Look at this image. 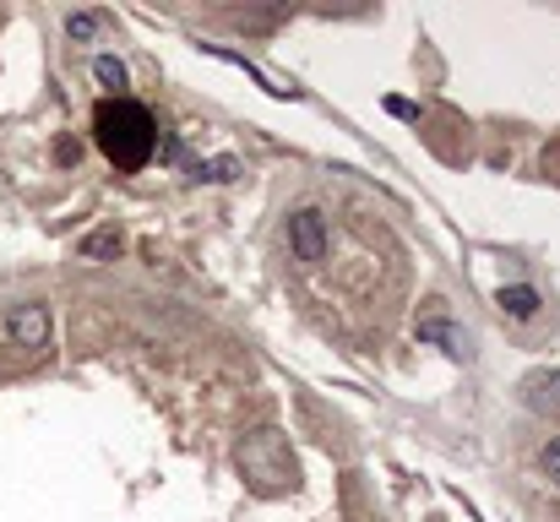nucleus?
Listing matches in <instances>:
<instances>
[{"mask_svg": "<svg viewBox=\"0 0 560 522\" xmlns=\"http://www.w3.org/2000/svg\"><path fill=\"white\" fill-rule=\"evenodd\" d=\"M386 109H392V115H397V120H419V109H413V104H408V98H386Z\"/></svg>", "mask_w": 560, "mask_h": 522, "instance_id": "obj_13", "label": "nucleus"}, {"mask_svg": "<svg viewBox=\"0 0 560 522\" xmlns=\"http://www.w3.org/2000/svg\"><path fill=\"white\" fill-rule=\"evenodd\" d=\"M234 174H240V164H234V159H212V164H196V179H218V185H223V179H234Z\"/></svg>", "mask_w": 560, "mask_h": 522, "instance_id": "obj_11", "label": "nucleus"}, {"mask_svg": "<svg viewBox=\"0 0 560 522\" xmlns=\"http://www.w3.org/2000/svg\"><path fill=\"white\" fill-rule=\"evenodd\" d=\"M66 33H71L77 44H88V38L98 33V16H93V11H71V16H66Z\"/></svg>", "mask_w": 560, "mask_h": 522, "instance_id": "obj_10", "label": "nucleus"}, {"mask_svg": "<svg viewBox=\"0 0 560 522\" xmlns=\"http://www.w3.org/2000/svg\"><path fill=\"white\" fill-rule=\"evenodd\" d=\"M419 338H430V344H446L452 353H468V338H463L457 327H446V322H419Z\"/></svg>", "mask_w": 560, "mask_h": 522, "instance_id": "obj_7", "label": "nucleus"}, {"mask_svg": "<svg viewBox=\"0 0 560 522\" xmlns=\"http://www.w3.org/2000/svg\"><path fill=\"white\" fill-rule=\"evenodd\" d=\"M289 245H294L300 262H327V218L316 207H300L289 218Z\"/></svg>", "mask_w": 560, "mask_h": 522, "instance_id": "obj_4", "label": "nucleus"}, {"mask_svg": "<svg viewBox=\"0 0 560 522\" xmlns=\"http://www.w3.org/2000/svg\"><path fill=\"white\" fill-rule=\"evenodd\" d=\"M5 338L16 348H49V305L44 300H27V305H16L11 316H5Z\"/></svg>", "mask_w": 560, "mask_h": 522, "instance_id": "obj_3", "label": "nucleus"}, {"mask_svg": "<svg viewBox=\"0 0 560 522\" xmlns=\"http://www.w3.org/2000/svg\"><path fill=\"white\" fill-rule=\"evenodd\" d=\"M93 142L120 174H137L159 153V120L137 98H104L93 109Z\"/></svg>", "mask_w": 560, "mask_h": 522, "instance_id": "obj_1", "label": "nucleus"}, {"mask_svg": "<svg viewBox=\"0 0 560 522\" xmlns=\"http://www.w3.org/2000/svg\"><path fill=\"white\" fill-rule=\"evenodd\" d=\"M534 392H539V403H560V375H539Z\"/></svg>", "mask_w": 560, "mask_h": 522, "instance_id": "obj_12", "label": "nucleus"}, {"mask_svg": "<svg viewBox=\"0 0 560 522\" xmlns=\"http://www.w3.org/2000/svg\"><path fill=\"white\" fill-rule=\"evenodd\" d=\"M93 77H98V88H109V93L120 98V88H126V66H120L115 55H98V60H93Z\"/></svg>", "mask_w": 560, "mask_h": 522, "instance_id": "obj_8", "label": "nucleus"}, {"mask_svg": "<svg viewBox=\"0 0 560 522\" xmlns=\"http://www.w3.org/2000/svg\"><path fill=\"white\" fill-rule=\"evenodd\" d=\"M283 16H289V11H234L229 22H234V27H256V33H267V27H278Z\"/></svg>", "mask_w": 560, "mask_h": 522, "instance_id": "obj_9", "label": "nucleus"}, {"mask_svg": "<svg viewBox=\"0 0 560 522\" xmlns=\"http://www.w3.org/2000/svg\"><path fill=\"white\" fill-rule=\"evenodd\" d=\"M240 474H245L250 490H261V496H283V490H294V479H300L294 452H289V441H283L278 430H250V436L240 441Z\"/></svg>", "mask_w": 560, "mask_h": 522, "instance_id": "obj_2", "label": "nucleus"}, {"mask_svg": "<svg viewBox=\"0 0 560 522\" xmlns=\"http://www.w3.org/2000/svg\"><path fill=\"white\" fill-rule=\"evenodd\" d=\"M545 468H550V479H560V436L545 446Z\"/></svg>", "mask_w": 560, "mask_h": 522, "instance_id": "obj_14", "label": "nucleus"}, {"mask_svg": "<svg viewBox=\"0 0 560 522\" xmlns=\"http://www.w3.org/2000/svg\"><path fill=\"white\" fill-rule=\"evenodd\" d=\"M495 305H501L512 322H534V316H539V289H534V283H512V289L495 294Z\"/></svg>", "mask_w": 560, "mask_h": 522, "instance_id": "obj_5", "label": "nucleus"}, {"mask_svg": "<svg viewBox=\"0 0 560 522\" xmlns=\"http://www.w3.org/2000/svg\"><path fill=\"white\" fill-rule=\"evenodd\" d=\"M77 251H82L88 262H109V256L120 251V234H115V229H98V234H88V240H82Z\"/></svg>", "mask_w": 560, "mask_h": 522, "instance_id": "obj_6", "label": "nucleus"}]
</instances>
